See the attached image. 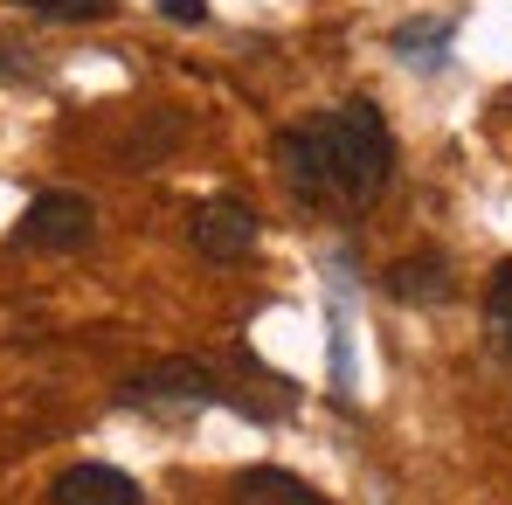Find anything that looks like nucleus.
Masks as SVG:
<instances>
[{
  "mask_svg": "<svg viewBox=\"0 0 512 505\" xmlns=\"http://www.w3.org/2000/svg\"><path fill=\"white\" fill-rule=\"evenodd\" d=\"M49 505H146V492L125 471H111V464H77V471L56 478Z\"/></svg>",
  "mask_w": 512,
  "mask_h": 505,
  "instance_id": "39448f33",
  "label": "nucleus"
},
{
  "mask_svg": "<svg viewBox=\"0 0 512 505\" xmlns=\"http://www.w3.org/2000/svg\"><path fill=\"white\" fill-rule=\"evenodd\" d=\"M187 243H194V256H208V263H243V256L256 250V215L250 201H201L194 208V222H187Z\"/></svg>",
  "mask_w": 512,
  "mask_h": 505,
  "instance_id": "20e7f679",
  "label": "nucleus"
},
{
  "mask_svg": "<svg viewBox=\"0 0 512 505\" xmlns=\"http://www.w3.org/2000/svg\"><path fill=\"white\" fill-rule=\"evenodd\" d=\"M485 333H492V346L512 360V256L492 270V291H485Z\"/></svg>",
  "mask_w": 512,
  "mask_h": 505,
  "instance_id": "6e6552de",
  "label": "nucleus"
},
{
  "mask_svg": "<svg viewBox=\"0 0 512 505\" xmlns=\"http://www.w3.org/2000/svg\"><path fill=\"white\" fill-rule=\"evenodd\" d=\"M277 173L298 208H374L388 173H395V139L367 97L333 104L305 125L277 132Z\"/></svg>",
  "mask_w": 512,
  "mask_h": 505,
  "instance_id": "f257e3e1",
  "label": "nucleus"
},
{
  "mask_svg": "<svg viewBox=\"0 0 512 505\" xmlns=\"http://www.w3.org/2000/svg\"><path fill=\"white\" fill-rule=\"evenodd\" d=\"M388 291H395L402 305H443V298L457 291V277H450V256H436V250L402 256V263L388 270Z\"/></svg>",
  "mask_w": 512,
  "mask_h": 505,
  "instance_id": "423d86ee",
  "label": "nucleus"
},
{
  "mask_svg": "<svg viewBox=\"0 0 512 505\" xmlns=\"http://www.w3.org/2000/svg\"><path fill=\"white\" fill-rule=\"evenodd\" d=\"M90 236H97V208H90L84 194H70V187H56V194H35L28 201V215H21V243L28 250H84Z\"/></svg>",
  "mask_w": 512,
  "mask_h": 505,
  "instance_id": "7ed1b4c3",
  "label": "nucleus"
},
{
  "mask_svg": "<svg viewBox=\"0 0 512 505\" xmlns=\"http://www.w3.org/2000/svg\"><path fill=\"white\" fill-rule=\"evenodd\" d=\"M160 14H167V21H187V28H201V21H208V0H160Z\"/></svg>",
  "mask_w": 512,
  "mask_h": 505,
  "instance_id": "9d476101",
  "label": "nucleus"
},
{
  "mask_svg": "<svg viewBox=\"0 0 512 505\" xmlns=\"http://www.w3.org/2000/svg\"><path fill=\"white\" fill-rule=\"evenodd\" d=\"M236 505H326L312 485H298L291 471H270V464H256L236 478Z\"/></svg>",
  "mask_w": 512,
  "mask_h": 505,
  "instance_id": "0eeeda50",
  "label": "nucleus"
},
{
  "mask_svg": "<svg viewBox=\"0 0 512 505\" xmlns=\"http://www.w3.org/2000/svg\"><path fill=\"white\" fill-rule=\"evenodd\" d=\"M28 14H49V21H111L118 0H14Z\"/></svg>",
  "mask_w": 512,
  "mask_h": 505,
  "instance_id": "1a4fd4ad",
  "label": "nucleus"
},
{
  "mask_svg": "<svg viewBox=\"0 0 512 505\" xmlns=\"http://www.w3.org/2000/svg\"><path fill=\"white\" fill-rule=\"evenodd\" d=\"M215 395H222V388H215V374H208L201 360H160V367H146V374H132V381L118 388L125 409H167V416L208 409Z\"/></svg>",
  "mask_w": 512,
  "mask_h": 505,
  "instance_id": "f03ea898",
  "label": "nucleus"
}]
</instances>
